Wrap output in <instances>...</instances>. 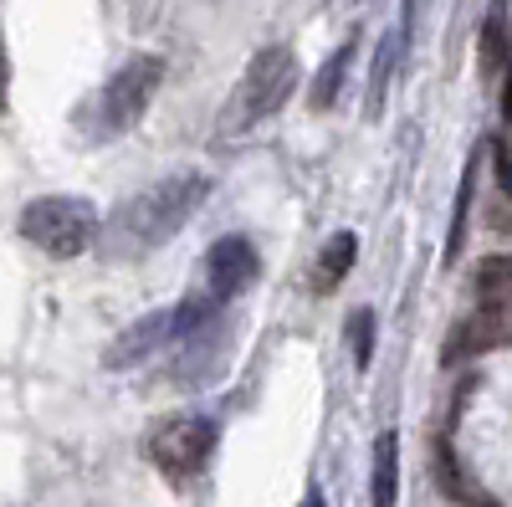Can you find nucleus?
<instances>
[{
    "mask_svg": "<svg viewBox=\"0 0 512 507\" xmlns=\"http://www.w3.org/2000/svg\"><path fill=\"white\" fill-rule=\"evenodd\" d=\"M205 195H210L205 175H169L139 195H128L103 221V251L113 262L149 257V251H159L164 241H175L185 231V221L205 205Z\"/></svg>",
    "mask_w": 512,
    "mask_h": 507,
    "instance_id": "obj_1",
    "label": "nucleus"
},
{
    "mask_svg": "<svg viewBox=\"0 0 512 507\" xmlns=\"http://www.w3.org/2000/svg\"><path fill=\"white\" fill-rule=\"evenodd\" d=\"M159 82H164V57H154V52L128 57V62L103 82V88H98V98L82 108V118H77L82 134H88L93 144H108V139L128 134V129H134V123L149 113Z\"/></svg>",
    "mask_w": 512,
    "mask_h": 507,
    "instance_id": "obj_2",
    "label": "nucleus"
},
{
    "mask_svg": "<svg viewBox=\"0 0 512 507\" xmlns=\"http://www.w3.org/2000/svg\"><path fill=\"white\" fill-rule=\"evenodd\" d=\"M292 88H297V57H292V47H262L246 62L241 82L226 98V113L216 123L221 139H241V134L256 129V123H267L272 113H282Z\"/></svg>",
    "mask_w": 512,
    "mask_h": 507,
    "instance_id": "obj_3",
    "label": "nucleus"
},
{
    "mask_svg": "<svg viewBox=\"0 0 512 507\" xmlns=\"http://www.w3.org/2000/svg\"><path fill=\"white\" fill-rule=\"evenodd\" d=\"M21 236L36 246V251H47V257H82L98 236H103V221H98V210L82 200V195H41L31 205H21Z\"/></svg>",
    "mask_w": 512,
    "mask_h": 507,
    "instance_id": "obj_4",
    "label": "nucleus"
},
{
    "mask_svg": "<svg viewBox=\"0 0 512 507\" xmlns=\"http://www.w3.org/2000/svg\"><path fill=\"white\" fill-rule=\"evenodd\" d=\"M210 318H216V298H180L175 308L144 313L139 323H128L113 338V349L103 354V364L108 369H134V364H144L149 354H159L169 344H190Z\"/></svg>",
    "mask_w": 512,
    "mask_h": 507,
    "instance_id": "obj_5",
    "label": "nucleus"
},
{
    "mask_svg": "<svg viewBox=\"0 0 512 507\" xmlns=\"http://www.w3.org/2000/svg\"><path fill=\"white\" fill-rule=\"evenodd\" d=\"M216 436H221L216 420H205V415H169V420H159V426L149 431V461L169 482H185L210 461Z\"/></svg>",
    "mask_w": 512,
    "mask_h": 507,
    "instance_id": "obj_6",
    "label": "nucleus"
},
{
    "mask_svg": "<svg viewBox=\"0 0 512 507\" xmlns=\"http://www.w3.org/2000/svg\"><path fill=\"white\" fill-rule=\"evenodd\" d=\"M497 349H512V313L502 308H477L466 313L451 333H446V349H441V364H466V359H482V354H497Z\"/></svg>",
    "mask_w": 512,
    "mask_h": 507,
    "instance_id": "obj_7",
    "label": "nucleus"
},
{
    "mask_svg": "<svg viewBox=\"0 0 512 507\" xmlns=\"http://www.w3.org/2000/svg\"><path fill=\"white\" fill-rule=\"evenodd\" d=\"M256 277H262V257H256V246L246 236H221L205 251V282H210V298L216 303L241 298Z\"/></svg>",
    "mask_w": 512,
    "mask_h": 507,
    "instance_id": "obj_8",
    "label": "nucleus"
},
{
    "mask_svg": "<svg viewBox=\"0 0 512 507\" xmlns=\"http://www.w3.org/2000/svg\"><path fill=\"white\" fill-rule=\"evenodd\" d=\"M431 461H436V487L456 502V507H497V497L492 492H482L477 487V477L461 467V456H456V446H451V436H436V451H431Z\"/></svg>",
    "mask_w": 512,
    "mask_h": 507,
    "instance_id": "obj_9",
    "label": "nucleus"
},
{
    "mask_svg": "<svg viewBox=\"0 0 512 507\" xmlns=\"http://www.w3.org/2000/svg\"><path fill=\"white\" fill-rule=\"evenodd\" d=\"M354 257H359V236L354 231H333L318 251V267H313V292L323 298V292H333L338 282H344L354 272Z\"/></svg>",
    "mask_w": 512,
    "mask_h": 507,
    "instance_id": "obj_10",
    "label": "nucleus"
},
{
    "mask_svg": "<svg viewBox=\"0 0 512 507\" xmlns=\"http://www.w3.org/2000/svg\"><path fill=\"white\" fill-rule=\"evenodd\" d=\"M369 497H374V507H395V502H400V436H395V431H384V436L374 441Z\"/></svg>",
    "mask_w": 512,
    "mask_h": 507,
    "instance_id": "obj_11",
    "label": "nucleus"
},
{
    "mask_svg": "<svg viewBox=\"0 0 512 507\" xmlns=\"http://www.w3.org/2000/svg\"><path fill=\"white\" fill-rule=\"evenodd\" d=\"M472 292H477V308H502L512 313V257L507 251H497V257H487L472 277Z\"/></svg>",
    "mask_w": 512,
    "mask_h": 507,
    "instance_id": "obj_12",
    "label": "nucleus"
},
{
    "mask_svg": "<svg viewBox=\"0 0 512 507\" xmlns=\"http://www.w3.org/2000/svg\"><path fill=\"white\" fill-rule=\"evenodd\" d=\"M344 72H349V47H338L328 57V67L318 72V82H313V108H333L338 103V82H344Z\"/></svg>",
    "mask_w": 512,
    "mask_h": 507,
    "instance_id": "obj_13",
    "label": "nucleus"
},
{
    "mask_svg": "<svg viewBox=\"0 0 512 507\" xmlns=\"http://www.w3.org/2000/svg\"><path fill=\"white\" fill-rule=\"evenodd\" d=\"M349 344H354V364L364 369V364L374 359V313H369V308H359V313L349 318Z\"/></svg>",
    "mask_w": 512,
    "mask_h": 507,
    "instance_id": "obj_14",
    "label": "nucleus"
},
{
    "mask_svg": "<svg viewBox=\"0 0 512 507\" xmlns=\"http://www.w3.org/2000/svg\"><path fill=\"white\" fill-rule=\"evenodd\" d=\"M472 180H477V169H466V180H461V195H456V221H451V241H446V257H456V251H461V236H466V205H472Z\"/></svg>",
    "mask_w": 512,
    "mask_h": 507,
    "instance_id": "obj_15",
    "label": "nucleus"
},
{
    "mask_svg": "<svg viewBox=\"0 0 512 507\" xmlns=\"http://www.w3.org/2000/svg\"><path fill=\"white\" fill-rule=\"evenodd\" d=\"M492 154H497V175H502V190L512 195V154H507V144H497Z\"/></svg>",
    "mask_w": 512,
    "mask_h": 507,
    "instance_id": "obj_16",
    "label": "nucleus"
},
{
    "mask_svg": "<svg viewBox=\"0 0 512 507\" xmlns=\"http://www.w3.org/2000/svg\"><path fill=\"white\" fill-rule=\"evenodd\" d=\"M6 77H11V62H6V47H0V108H6Z\"/></svg>",
    "mask_w": 512,
    "mask_h": 507,
    "instance_id": "obj_17",
    "label": "nucleus"
},
{
    "mask_svg": "<svg viewBox=\"0 0 512 507\" xmlns=\"http://www.w3.org/2000/svg\"><path fill=\"white\" fill-rule=\"evenodd\" d=\"M502 118H512V77H507V93H502Z\"/></svg>",
    "mask_w": 512,
    "mask_h": 507,
    "instance_id": "obj_18",
    "label": "nucleus"
},
{
    "mask_svg": "<svg viewBox=\"0 0 512 507\" xmlns=\"http://www.w3.org/2000/svg\"><path fill=\"white\" fill-rule=\"evenodd\" d=\"M303 507H323V492H308V502Z\"/></svg>",
    "mask_w": 512,
    "mask_h": 507,
    "instance_id": "obj_19",
    "label": "nucleus"
}]
</instances>
